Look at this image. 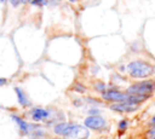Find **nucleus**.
Segmentation results:
<instances>
[{"mask_svg":"<svg viewBox=\"0 0 155 139\" xmlns=\"http://www.w3.org/2000/svg\"><path fill=\"white\" fill-rule=\"evenodd\" d=\"M110 108H111V110L124 112V111H134L138 108V105H137V103L126 100V102H119L117 104H113Z\"/></svg>","mask_w":155,"mask_h":139,"instance_id":"6","label":"nucleus"},{"mask_svg":"<svg viewBox=\"0 0 155 139\" xmlns=\"http://www.w3.org/2000/svg\"><path fill=\"white\" fill-rule=\"evenodd\" d=\"M54 139H62V138H54Z\"/></svg>","mask_w":155,"mask_h":139,"instance_id":"20","label":"nucleus"},{"mask_svg":"<svg viewBox=\"0 0 155 139\" xmlns=\"http://www.w3.org/2000/svg\"><path fill=\"white\" fill-rule=\"evenodd\" d=\"M34 0H23V2H33Z\"/></svg>","mask_w":155,"mask_h":139,"instance_id":"16","label":"nucleus"},{"mask_svg":"<svg viewBox=\"0 0 155 139\" xmlns=\"http://www.w3.org/2000/svg\"><path fill=\"white\" fill-rule=\"evenodd\" d=\"M59 0H47V5H51V6H54L58 4Z\"/></svg>","mask_w":155,"mask_h":139,"instance_id":"11","label":"nucleus"},{"mask_svg":"<svg viewBox=\"0 0 155 139\" xmlns=\"http://www.w3.org/2000/svg\"><path fill=\"white\" fill-rule=\"evenodd\" d=\"M22 1H23V0H10V2H11L13 6H17V5H18L19 2H22Z\"/></svg>","mask_w":155,"mask_h":139,"instance_id":"13","label":"nucleus"},{"mask_svg":"<svg viewBox=\"0 0 155 139\" xmlns=\"http://www.w3.org/2000/svg\"><path fill=\"white\" fill-rule=\"evenodd\" d=\"M102 97L105 100H110V102H128L130 100V94H125L117 91H107L103 92Z\"/></svg>","mask_w":155,"mask_h":139,"instance_id":"4","label":"nucleus"},{"mask_svg":"<svg viewBox=\"0 0 155 139\" xmlns=\"http://www.w3.org/2000/svg\"><path fill=\"white\" fill-rule=\"evenodd\" d=\"M53 132L57 135H61L64 138H71V139H84L88 137V131L86 128L71 122L57 123L53 127Z\"/></svg>","mask_w":155,"mask_h":139,"instance_id":"1","label":"nucleus"},{"mask_svg":"<svg viewBox=\"0 0 155 139\" xmlns=\"http://www.w3.org/2000/svg\"><path fill=\"white\" fill-rule=\"evenodd\" d=\"M69 1H71V2H75V1H76V0H69Z\"/></svg>","mask_w":155,"mask_h":139,"instance_id":"17","label":"nucleus"},{"mask_svg":"<svg viewBox=\"0 0 155 139\" xmlns=\"http://www.w3.org/2000/svg\"><path fill=\"white\" fill-rule=\"evenodd\" d=\"M31 118L36 122H40V121H44L46 120L47 117H50V112L45 109H41V108H35L31 110Z\"/></svg>","mask_w":155,"mask_h":139,"instance_id":"8","label":"nucleus"},{"mask_svg":"<svg viewBox=\"0 0 155 139\" xmlns=\"http://www.w3.org/2000/svg\"><path fill=\"white\" fill-rule=\"evenodd\" d=\"M126 126H127V121H121L120 124H119V128H120V129H125Z\"/></svg>","mask_w":155,"mask_h":139,"instance_id":"10","label":"nucleus"},{"mask_svg":"<svg viewBox=\"0 0 155 139\" xmlns=\"http://www.w3.org/2000/svg\"><path fill=\"white\" fill-rule=\"evenodd\" d=\"M149 135H150V137H153V135H155V128H154V129H151V131L149 132Z\"/></svg>","mask_w":155,"mask_h":139,"instance_id":"15","label":"nucleus"},{"mask_svg":"<svg viewBox=\"0 0 155 139\" xmlns=\"http://www.w3.org/2000/svg\"><path fill=\"white\" fill-rule=\"evenodd\" d=\"M153 122H154V123H155V117H154V118H153Z\"/></svg>","mask_w":155,"mask_h":139,"instance_id":"18","label":"nucleus"},{"mask_svg":"<svg viewBox=\"0 0 155 139\" xmlns=\"http://www.w3.org/2000/svg\"><path fill=\"white\" fill-rule=\"evenodd\" d=\"M127 70H128L130 75L133 77H145L151 74L153 68L145 62L136 60V62H132L128 64Z\"/></svg>","mask_w":155,"mask_h":139,"instance_id":"2","label":"nucleus"},{"mask_svg":"<svg viewBox=\"0 0 155 139\" xmlns=\"http://www.w3.org/2000/svg\"><path fill=\"white\" fill-rule=\"evenodd\" d=\"M12 120L16 122V124L18 126V128H19V131H21L22 134H28V133H30L31 128H35V127H36V126L29 124V123L25 122L23 118H21L19 116H16V115H12Z\"/></svg>","mask_w":155,"mask_h":139,"instance_id":"7","label":"nucleus"},{"mask_svg":"<svg viewBox=\"0 0 155 139\" xmlns=\"http://www.w3.org/2000/svg\"><path fill=\"white\" fill-rule=\"evenodd\" d=\"M154 88V83L151 81H144V82H140V83H136L133 86H131L127 92L130 94H142V95H145L147 93L151 92Z\"/></svg>","mask_w":155,"mask_h":139,"instance_id":"3","label":"nucleus"},{"mask_svg":"<svg viewBox=\"0 0 155 139\" xmlns=\"http://www.w3.org/2000/svg\"><path fill=\"white\" fill-rule=\"evenodd\" d=\"M0 1H1V2H5V1H6V0H0Z\"/></svg>","mask_w":155,"mask_h":139,"instance_id":"19","label":"nucleus"},{"mask_svg":"<svg viewBox=\"0 0 155 139\" xmlns=\"http://www.w3.org/2000/svg\"><path fill=\"white\" fill-rule=\"evenodd\" d=\"M15 92H16V94H17L18 103H19L22 106H28V105H30V100H29V98L27 97V94H25L19 87H16V88H15Z\"/></svg>","mask_w":155,"mask_h":139,"instance_id":"9","label":"nucleus"},{"mask_svg":"<svg viewBox=\"0 0 155 139\" xmlns=\"http://www.w3.org/2000/svg\"><path fill=\"white\" fill-rule=\"evenodd\" d=\"M6 82H7V80H6V79H4V77H0V86L5 85Z\"/></svg>","mask_w":155,"mask_h":139,"instance_id":"14","label":"nucleus"},{"mask_svg":"<svg viewBox=\"0 0 155 139\" xmlns=\"http://www.w3.org/2000/svg\"><path fill=\"white\" fill-rule=\"evenodd\" d=\"M84 124L87 127V128H91V129H101L105 126V121L103 117L101 116H88L85 118L84 121Z\"/></svg>","mask_w":155,"mask_h":139,"instance_id":"5","label":"nucleus"},{"mask_svg":"<svg viewBox=\"0 0 155 139\" xmlns=\"http://www.w3.org/2000/svg\"><path fill=\"white\" fill-rule=\"evenodd\" d=\"M75 89H76V91H79V92H84V89H85V88H84V87H81V86H80V83H76Z\"/></svg>","mask_w":155,"mask_h":139,"instance_id":"12","label":"nucleus"}]
</instances>
